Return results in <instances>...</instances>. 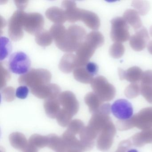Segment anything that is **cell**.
I'll return each mask as SVG.
<instances>
[{
    "mask_svg": "<svg viewBox=\"0 0 152 152\" xmlns=\"http://www.w3.org/2000/svg\"><path fill=\"white\" fill-rule=\"evenodd\" d=\"M104 42V38L99 32L93 31L87 34L85 40L75 51L77 68L85 66L96 50L102 46Z\"/></svg>",
    "mask_w": 152,
    "mask_h": 152,
    "instance_id": "obj_1",
    "label": "cell"
},
{
    "mask_svg": "<svg viewBox=\"0 0 152 152\" xmlns=\"http://www.w3.org/2000/svg\"><path fill=\"white\" fill-rule=\"evenodd\" d=\"M86 31L80 26L73 25L69 26L64 34L54 41L57 47L62 51L71 53L76 51L85 40Z\"/></svg>",
    "mask_w": 152,
    "mask_h": 152,
    "instance_id": "obj_2",
    "label": "cell"
},
{
    "mask_svg": "<svg viewBox=\"0 0 152 152\" xmlns=\"http://www.w3.org/2000/svg\"><path fill=\"white\" fill-rule=\"evenodd\" d=\"M50 72L44 69H32L18 78V82L22 86H28L31 89L44 84L51 80Z\"/></svg>",
    "mask_w": 152,
    "mask_h": 152,
    "instance_id": "obj_3",
    "label": "cell"
},
{
    "mask_svg": "<svg viewBox=\"0 0 152 152\" xmlns=\"http://www.w3.org/2000/svg\"><path fill=\"white\" fill-rule=\"evenodd\" d=\"M111 23L110 36L114 42L122 43L129 39V26L123 18H115L111 20Z\"/></svg>",
    "mask_w": 152,
    "mask_h": 152,
    "instance_id": "obj_4",
    "label": "cell"
},
{
    "mask_svg": "<svg viewBox=\"0 0 152 152\" xmlns=\"http://www.w3.org/2000/svg\"><path fill=\"white\" fill-rule=\"evenodd\" d=\"M9 68L16 74L24 75L28 72L31 66V61L27 55L23 52L13 53L9 60Z\"/></svg>",
    "mask_w": 152,
    "mask_h": 152,
    "instance_id": "obj_5",
    "label": "cell"
},
{
    "mask_svg": "<svg viewBox=\"0 0 152 152\" xmlns=\"http://www.w3.org/2000/svg\"><path fill=\"white\" fill-rule=\"evenodd\" d=\"M25 14L23 10H17L9 19L8 35L12 40L17 41L23 38V19Z\"/></svg>",
    "mask_w": 152,
    "mask_h": 152,
    "instance_id": "obj_6",
    "label": "cell"
},
{
    "mask_svg": "<svg viewBox=\"0 0 152 152\" xmlns=\"http://www.w3.org/2000/svg\"><path fill=\"white\" fill-rule=\"evenodd\" d=\"M91 84L95 94L99 98L109 99L113 97L115 93L114 86L104 76H99L94 78Z\"/></svg>",
    "mask_w": 152,
    "mask_h": 152,
    "instance_id": "obj_7",
    "label": "cell"
},
{
    "mask_svg": "<svg viewBox=\"0 0 152 152\" xmlns=\"http://www.w3.org/2000/svg\"><path fill=\"white\" fill-rule=\"evenodd\" d=\"M44 24V18L41 14L26 13L23 19V28L28 33L36 35L42 31Z\"/></svg>",
    "mask_w": 152,
    "mask_h": 152,
    "instance_id": "obj_8",
    "label": "cell"
},
{
    "mask_svg": "<svg viewBox=\"0 0 152 152\" xmlns=\"http://www.w3.org/2000/svg\"><path fill=\"white\" fill-rule=\"evenodd\" d=\"M111 110L113 114L119 120H129L133 115L132 104L125 99H119L115 101L111 106Z\"/></svg>",
    "mask_w": 152,
    "mask_h": 152,
    "instance_id": "obj_9",
    "label": "cell"
},
{
    "mask_svg": "<svg viewBox=\"0 0 152 152\" xmlns=\"http://www.w3.org/2000/svg\"><path fill=\"white\" fill-rule=\"evenodd\" d=\"M59 86L54 83H48L31 89V93L38 98L48 99L56 98L60 94Z\"/></svg>",
    "mask_w": 152,
    "mask_h": 152,
    "instance_id": "obj_10",
    "label": "cell"
},
{
    "mask_svg": "<svg viewBox=\"0 0 152 152\" xmlns=\"http://www.w3.org/2000/svg\"><path fill=\"white\" fill-rule=\"evenodd\" d=\"M62 108L74 115L78 113L79 104L73 92L65 91L61 92L58 97Z\"/></svg>",
    "mask_w": 152,
    "mask_h": 152,
    "instance_id": "obj_11",
    "label": "cell"
},
{
    "mask_svg": "<svg viewBox=\"0 0 152 152\" xmlns=\"http://www.w3.org/2000/svg\"><path fill=\"white\" fill-rule=\"evenodd\" d=\"M149 39L147 30L145 27H142L130 37V46L135 51H141L147 46Z\"/></svg>",
    "mask_w": 152,
    "mask_h": 152,
    "instance_id": "obj_12",
    "label": "cell"
},
{
    "mask_svg": "<svg viewBox=\"0 0 152 152\" xmlns=\"http://www.w3.org/2000/svg\"><path fill=\"white\" fill-rule=\"evenodd\" d=\"M75 136L67 130L62 135L66 148V152H84L86 150L80 140L78 139Z\"/></svg>",
    "mask_w": 152,
    "mask_h": 152,
    "instance_id": "obj_13",
    "label": "cell"
},
{
    "mask_svg": "<svg viewBox=\"0 0 152 152\" xmlns=\"http://www.w3.org/2000/svg\"><path fill=\"white\" fill-rule=\"evenodd\" d=\"M118 74L121 80H126L132 83H137L141 81L143 72L138 66H132L126 71L118 68Z\"/></svg>",
    "mask_w": 152,
    "mask_h": 152,
    "instance_id": "obj_14",
    "label": "cell"
},
{
    "mask_svg": "<svg viewBox=\"0 0 152 152\" xmlns=\"http://www.w3.org/2000/svg\"><path fill=\"white\" fill-rule=\"evenodd\" d=\"M80 21H82L88 28L91 30H98L100 27L99 18L94 12L85 10L81 9Z\"/></svg>",
    "mask_w": 152,
    "mask_h": 152,
    "instance_id": "obj_15",
    "label": "cell"
},
{
    "mask_svg": "<svg viewBox=\"0 0 152 152\" xmlns=\"http://www.w3.org/2000/svg\"><path fill=\"white\" fill-rule=\"evenodd\" d=\"M60 71L65 73H69L77 68L76 56L67 53L63 56L58 65Z\"/></svg>",
    "mask_w": 152,
    "mask_h": 152,
    "instance_id": "obj_16",
    "label": "cell"
},
{
    "mask_svg": "<svg viewBox=\"0 0 152 152\" xmlns=\"http://www.w3.org/2000/svg\"><path fill=\"white\" fill-rule=\"evenodd\" d=\"M45 15L49 20L56 24H62L67 21L65 10L58 7H51L48 9Z\"/></svg>",
    "mask_w": 152,
    "mask_h": 152,
    "instance_id": "obj_17",
    "label": "cell"
},
{
    "mask_svg": "<svg viewBox=\"0 0 152 152\" xmlns=\"http://www.w3.org/2000/svg\"><path fill=\"white\" fill-rule=\"evenodd\" d=\"M58 97L48 99L44 102V107L46 114L52 119L56 118L61 109V104Z\"/></svg>",
    "mask_w": 152,
    "mask_h": 152,
    "instance_id": "obj_18",
    "label": "cell"
},
{
    "mask_svg": "<svg viewBox=\"0 0 152 152\" xmlns=\"http://www.w3.org/2000/svg\"><path fill=\"white\" fill-rule=\"evenodd\" d=\"M123 18L127 23L130 25L135 31L142 27V22L140 15L137 10L132 9L126 10L123 15Z\"/></svg>",
    "mask_w": 152,
    "mask_h": 152,
    "instance_id": "obj_19",
    "label": "cell"
},
{
    "mask_svg": "<svg viewBox=\"0 0 152 152\" xmlns=\"http://www.w3.org/2000/svg\"><path fill=\"white\" fill-rule=\"evenodd\" d=\"M9 140L13 147L21 151H24L29 143L25 136L18 132L11 133L9 136Z\"/></svg>",
    "mask_w": 152,
    "mask_h": 152,
    "instance_id": "obj_20",
    "label": "cell"
},
{
    "mask_svg": "<svg viewBox=\"0 0 152 152\" xmlns=\"http://www.w3.org/2000/svg\"><path fill=\"white\" fill-rule=\"evenodd\" d=\"M48 147L56 152H66L65 144L62 137H58L56 134H50L48 135Z\"/></svg>",
    "mask_w": 152,
    "mask_h": 152,
    "instance_id": "obj_21",
    "label": "cell"
},
{
    "mask_svg": "<svg viewBox=\"0 0 152 152\" xmlns=\"http://www.w3.org/2000/svg\"><path fill=\"white\" fill-rule=\"evenodd\" d=\"M73 75L76 80L86 84L91 83L94 79V76L88 72L85 66L75 68L73 71Z\"/></svg>",
    "mask_w": 152,
    "mask_h": 152,
    "instance_id": "obj_22",
    "label": "cell"
},
{
    "mask_svg": "<svg viewBox=\"0 0 152 152\" xmlns=\"http://www.w3.org/2000/svg\"><path fill=\"white\" fill-rule=\"evenodd\" d=\"M53 39L50 31L46 30H42L35 35L36 42L42 47L49 46L52 43Z\"/></svg>",
    "mask_w": 152,
    "mask_h": 152,
    "instance_id": "obj_23",
    "label": "cell"
},
{
    "mask_svg": "<svg viewBox=\"0 0 152 152\" xmlns=\"http://www.w3.org/2000/svg\"><path fill=\"white\" fill-rule=\"evenodd\" d=\"M29 143L38 148H43L48 147V137L37 134H34L29 139Z\"/></svg>",
    "mask_w": 152,
    "mask_h": 152,
    "instance_id": "obj_24",
    "label": "cell"
},
{
    "mask_svg": "<svg viewBox=\"0 0 152 152\" xmlns=\"http://www.w3.org/2000/svg\"><path fill=\"white\" fill-rule=\"evenodd\" d=\"M73 116L72 114L68 111L61 108L56 118L59 125L65 127L68 126L72 121V119Z\"/></svg>",
    "mask_w": 152,
    "mask_h": 152,
    "instance_id": "obj_25",
    "label": "cell"
},
{
    "mask_svg": "<svg viewBox=\"0 0 152 152\" xmlns=\"http://www.w3.org/2000/svg\"><path fill=\"white\" fill-rule=\"evenodd\" d=\"M12 46L9 39L5 37H1V61L6 59L10 54Z\"/></svg>",
    "mask_w": 152,
    "mask_h": 152,
    "instance_id": "obj_26",
    "label": "cell"
},
{
    "mask_svg": "<svg viewBox=\"0 0 152 152\" xmlns=\"http://www.w3.org/2000/svg\"><path fill=\"white\" fill-rule=\"evenodd\" d=\"M99 98L93 92L88 93L84 97V101L91 112L94 111L99 104Z\"/></svg>",
    "mask_w": 152,
    "mask_h": 152,
    "instance_id": "obj_27",
    "label": "cell"
},
{
    "mask_svg": "<svg viewBox=\"0 0 152 152\" xmlns=\"http://www.w3.org/2000/svg\"><path fill=\"white\" fill-rule=\"evenodd\" d=\"M125 48L121 43L115 42L109 49L110 56L115 58H119L123 56Z\"/></svg>",
    "mask_w": 152,
    "mask_h": 152,
    "instance_id": "obj_28",
    "label": "cell"
},
{
    "mask_svg": "<svg viewBox=\"0 0 152 152\" xmlns=\"http://www.w3.org/2000/svg\"><path fill=\"white\" fill-rule=\"evenodd\" d=\"M84 127V124L82 121L75 119L72 120L70 122L66 130L74 135H76L78 134H80Z\"/></svg>",
    "mask_w": 152,
    "mask_h": 152,
    "instance_id": "obj_29",
    "label": "cell"
},
{
    "mask_svg": "<svg viewBox=\"0 0 152 152\" xmlns=\"http://www.w3.org/2000/svg\"><path fill=\"white\" fill-rule=\"evenodd\" d=\"M132 6L134 7L140 15H145L149 10V4L146 1H132Z\"/></svg>",
    "mask_w": 152,
    "mask_h": 152,
    "instance_id": "obj_30",
    "label": "cell"
},
{
    "mask_svg": "<svg viewBox=\"0 0 152 152\" xmlns=\"http://www.w3.org/2000/svg\"><path fill=\"white\" fill-rule=\"evenodd\" d=\"M66 30L63 25L55 24L50 27V32L55 41L61 37Z\"/></svg>",
    "mask_w": 152,
    "mask_h": 152,
    "instance_id": "obj_31",
    "label": "cell"
},
{
    "mask_svg": "<svg viewBox=\"0 0 152 152\" xmlns=\"http://www.w3.org/2000/svg\"><path fill=\"white\" fill-rule=\"evenodd\" d=\"M1 94L5 101L11 102L15 99V90L13 87H8L1 89Z\"/></svg>",
    "mask_w": 152,
    "mask_h": 152,
    "instance_id": "obj_32",
    "label": "cell"
},
{
    "mask_svg": "<svg viewBox=\"0 0 152 152\" xmlns=\"http://www.w3.org/2000/svg\"><path fill=\"white\" fill-rule=\"evenodd\" d=\"M10 77L9 72L2 65V63H1V88L2 89L6 86Z\"/></svg>",
    "mask_w": 152,
    "mask_h": 152,
    "instance_id": "obj_33",
    "label": "cell"
},
{
    "mask_svg": "<svg viewBox=\"0 0 152 152\" xmlns=\"http://www.w3.org/2000/svg\"><path fill=\"white\" fill-rule=\"evenodd\" d=\"M29 93V89L27 86H21L17 89L16 96L20 99H24L27 97Z\"/></svg>",
    "mask_w": 152,
    "mask_h": 152,
    "instance_id": "obj_34",
    "label": "cell"
},
{
    "mask_svg": "<svg viewBox=\"0 0 152 152\" xmlns=\"http://www.w3.org/2000/svg\"><path fill=\"white\" fill-rule=\"evenodd\" d=\"M140 81L141 84L152 85V71L148 70L143 72Z\"/></svg>",
    "mask_w": 152,
    "mask_h": 152,
    "instance_id": "obj_35",
    "label": "cell"
},
{
    "mask_svg": "<svg viewBox=\"0 0 152 152\" xmlns=\"http://www.w3.org/2000/svg\"><path fill=\"white\" fill-rule=\"evenodd\" d=\"M140 84V89L142 94L148 98H152V85Z\"/></svg>",
    "mask_w": 152,
    "mask_h": 152,
    "instance_id": "obj_36",
    "label": "cell"
},
{
    "mask_svg": "<svg viewBox=\"0 0 152 152\" xmlns=\"http://www.w3.org/2000/svg\"><path fill=\"white\" fill-rule=\"evenodd\" d=\"M88 72L91 75H96L98 72V66L97 65L93 62H88L85 66Z\"/></svg>",
    "mask_w": 152,
    "mask_h": 152,
    "instance_id": "obj_37",
    "label": "cell"
},
{
    "mask_svg": "<svg viewBox=\"0 0 152 152\" xmlns=\"http://www.w3.org/2000/svg\"><path fill=\"white\" fill-rule=\"evenodd\" d=\"M16 6L18 8L19 10H24L28 5V1H15Z\"/></svg>",
    "mask_w": 152,
    "mask_h": 152,
    "instance_id": "obj_38",
    "label": "cell"
},
{
    "mask_svg": "<svg viewBox=\"0 0 152 152\" xmlns=\"http://www.w3.org/2000/svg\"><path fill=\"white\" fill-rule=\"evenodd\" d=\"M23 152H38V148L33 145L28 143V145Z\"/></svg>",
    "mask_w": 152,
    "mask_h": 152,
    "instance_id": "obj_39",
    "label": "cell"
},
{
    "mask_svg": "<svg viewBox=\"0 0 152 152\" xmlns=\"http://www.w3.org/2000/svg\"><path fill=\"white\" fill-rule=\"evenodd\" d=\"M147 48L149 53L152 55V40L148 42L147 45Z\"/></svg>",
    "mask_w": 152,
    "mask_h": 152,
    "instance_id": "obj_40",
    "label": "cell"
},
{
    "mask_svg": "<svg viewBox=\"0 0 152 152\" xmlns=\"http://www.w3.org/2000/svg\"><path fill=\"white\" fill-rule=\"evenodd\" d=\"M127 152H138V151L135 149H132L129 150Z\"/></svg>",
    "mask_w": 152,
    "mask_h": 152,
    "instance_id": "obj_41",
    "label": "cell"
},
{
    "mask_svg": "<svg viewBox=\"0 0 152 152\" xmlns=\"http://www.w3.org/2000/svg\"><path fill=\"white\" fill-rule=\"evenodd\" d=\"M150 34L151 37H152V26H151L150 28Z\"/></svg>",
    "mask_w": 152,
    "mask_h": 152,
    "instance_id": "obj_42",
    "label": "cell"
}]
</instances>
